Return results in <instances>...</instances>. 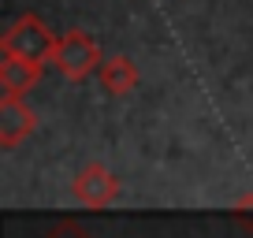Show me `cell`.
<instances>
[{"mask_svg":"<svg viewBox=\"0 0 253 238\" xmlns=\"http://www.w3.org/2000/svg\"><path fill=\"white\" fill-rule=\"evenodd\" d=\"M48 64H56V71L67 82H86L89 75L101 71L104 56H101V45L86 30H67L56 38V48L48 56Z\"/></svg>","mask_w":253,"mask_h":238,"instance_id":"6da1fadb","label":"cell"},{"mask_svg":"<svg viewBox=\"0 0 253 238\" xmlns=\"http://www.w3.org/2000/svg\"><path fill=\"white\" fill-rule=\"evenodd\" d=\"M56 48V34L45 26V19L26 11L8 26V34L0 38V52L8 56H34V60H48Z\"/></svg>","mask_w":253,"mask_h":238,"instance_id":"7a4b0ae2","label":"cell"},{"mask_svg":"<svg viewBox=\"0 0 253 238\" xmlns=\"http://www.w3.org/2000/svg\"><path fill=\"white\" fill-rule=\"evenodd\" d=\"M71 194L79 205L86 208H104L112 205V201L119 198V175H112L104 164H86L79 175H75V183H71Z\"/></svg>","mask_w":253,"mask_h":238,"instance_id":"3957f363","label":"cell"},{"mask_svg":"<svg viewBox=\"0 0 253 238\" xmlns=\"http://www.w3.org/2000/svg\"><path fill=\"white\" fill-rule=\"evenodd\" d=\"M34 130H38V112H34L23 97L0 93V145H4V149H15Z\"/></svg>","mask_w":253,"mask_h":238,"instance_id":"277c9868","label":"cell"},{"mask_svg":"<svg viewBox=\"0 0 253 238\" xmlns=\"http://www.w3.org/2000/svg\"><path fill=\"white\" fill-rule=\"evenodd\" d=\"M48 60H34V56H8L0 60V89L8 97H26L41 82Z\"/></svg>","mask_w":253,"mask_h":238,"instance_id":"5b68a950","label":"cell"},{"mask_svg":"<svg viewBox=\"0 0 253 238\" xmlns=\"http://www.w3.org/2000/svg\"><path fill=\"white\" fill-rule=\"evenodd\" d=\"M97 79H101V89L108 97H126L138 86V67L130 56H108L101 64V71H97Z\"/></svg>","mask_w":253,"mask_h":238,"instance_id":"8992f818","label":"cell"}]
</instances>
